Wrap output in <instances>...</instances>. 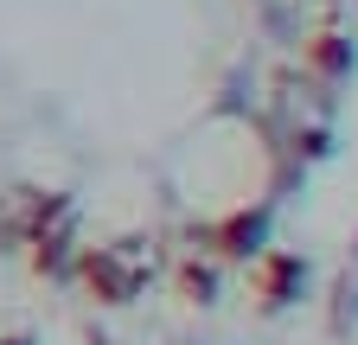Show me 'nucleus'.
<instances>
[{
    "label": "nucleus",
    "mask_w": 358,
    "mask_h": 345,
    "mask_svg": "<svg viewBox=\"0 0 358 345\" xmlns=\"http://www.w3.org/2000/svg\"><path fill=\"white\" fill-rule=\"evenodd\" d=\"M307 58L320 64L327 77H345V71H352V45H345V38H333V32H320V38H313V45H307Z\"/></svg>",
    "instance_id": "nucleus-1"
}]
</instances>
